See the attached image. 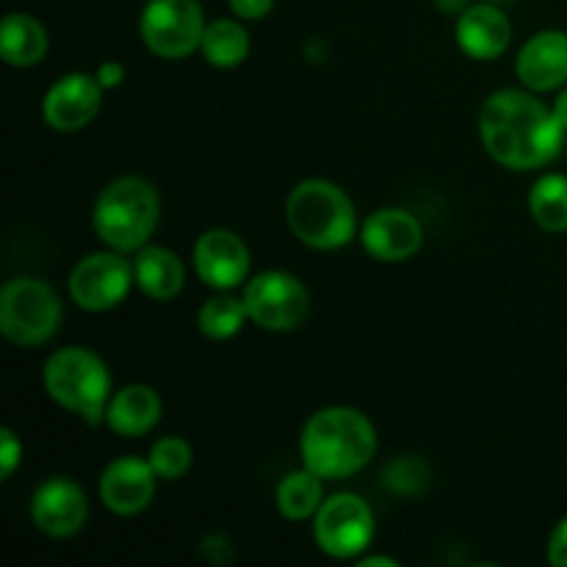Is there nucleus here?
Returning <instances> with one entry per match:
<instances>
[{"mask_svg":"<svg viewBox=\"0 0 567 567\" xmlns=\"http://www.w3.org/2000/svg\"><path fill=\"white\" fill-rule=\"evenodd\" d=\"M192 446L183 437H161L150 449V465L158 474V480L166 482H175L181 476H186V471L192 468Z\"/></svg>","mask_w":567,"mask_h":567,"instance_id":"25","label":"nucleus"},{"mask_svg":"<svg viewBox=\"0 0 567 567\" xmlns=\"http://www.w3.org/2000/svg\"><path fill=\"white\" fill-rule=\"evenodd\" d=\"M496 3H498V0H496Z\"/></svg>","mask_w":567,"mask_h":567,"instance_id":"34","label":"nucleus"},{"mask_svg":"<svg viewBox=\"0 0 567 567\" xmlns=\"http://www.w3.org/2000/svg\"><path fill=\"white\" fill-rule=\"evenodd\" d=\"M457 44L476 61L498 59L509 48L513 22L498 6L476 3L457 14Z\"/></svg>","mask_w":567,"mask_h":567,"instance_id":"16","label":"nucleus"},{"mask_svg":"<svg viewBox=\"0 0 567 567\" xmlns=\"http://www.w3.org/2000/svg\"><path fill=\"white\" fill-rule=\"evenodd\" d=\"M529 210L548 233L567 230V177L543 175L529 194Z\"/></svg>","mask_w":567,"mask_h":567,"instance_id":"23","label":"nucleus"},{"mask_svg":"<svg viewBox=\"0 0 567 567\" xmlns=\"http://www.w3.org/2000/svg\"><path fill=\"white\" fill-rule=\"evenodd\" d=\"M161 396L147 385H127L116 391L109 402L105 424L122 437L147 435L161 421Z\"/></svg>","mask_w":567,"mask_h":567,"instance_id":"18","label":"nucleus"},{"mask_svg":"<svg viewBox=\"0 0 567 567\" xmlns=\"http://www.w3.org/2000/svg\"><path fill=\"white\" fill-rule=\"evenodd\" d=\"M249 319L271 332L297 330L310 313L308 288L288 271H264L244 288Z\"/></svg>","mask_w":567,"mask_h":567,"instance_id":"8","label":"nucleus"},{"mask_svg":"<svg viewBox=\"0 0 567 567\" xmlns=\"http://www.w3.org/2000/svg\"><path fill=\"white\" fill-rule=\"evenodd\" d=\"M205 14L199 0H147L138 20L144 44L161 59H186L203 44Z\"/></svg>","mask_w":567,"mask_h":567,"instance_id":"7","label":"nucleus"},{"mask_svg":"<svg viewBox=\"0 0 567 567\" xmlns=\"http://www.w3.org/2000/svg\"><path fill=\"white\" fill-rule=\"evenodd\" d=\"M155 471L150 460L120 457L100 476V498L116 515H138L155 496Z\"/></svg>","mask_w":567,"mask_h":567,"instance_id":"15","label":"nucleus"},{"mask_svg":"<svg viewBox=\"0 0 567 567\" xmlns=\"http://www.w3.org/2000/svg\"><path fill=\"white\" fill-rule=\"evenodd\" d=\"M22 457V446L17 441V435L11 430H0V476L9 480L11 471L20 465Z\"/></svg>","mask_w":567,"mask_h":567,"instance_id":"27","label":"nucleus"},{"mask_svg":"<svg viewBox=\"0 0 567 567\" xmlns=\"http://www.w3.org/2000/svg\"><path fill=\"white\" fill-rule=\"evenodd\" d=\"M286 221L308 247L338 249L354 236V205L336 183L305 181L288 197Z\"/></svg>","mask_w":567,"mask_h":567,"instance_id":"5","label":"nucleus"},{"mask_svg":"<svg viewBox=\"0 0 567 567\" xmlns=\"http://www.w3.org/2000/svg\"><path fill=\"white\" fill-rule=\"evenodd\" d=\"M194 269L210 288H236L249 275V249L236 233L208 230L194 244Z\"/></svg>","mask_w":567,"mask_h":567,"instance_id":"14","label":"nucleus"},{"mask_svg":"<svg viewBox=\"0 0 567 567\" xmlns=\"http://www.w3.org/2000/svg\"><path fill=\"white\" fill-rule=\"evenodd\" d=\"M316 543L336 559H352L374 540V513L354 493H336L316 513Z\"/></svg>","mask_w":567,"mask_h":567,"instance_id":"9","label":"nucleus"},{"mask_svg":"<svg viewBox=\"0 0 567 567\" xmlns=\"http://www.w3.org/2000/svg\"><path fill=\"white\" fill-rule=\"evenodd\" d=\"M388 487H393L396 493H419L426 482V468L424 463L413 457L396 460L391 468L385 471Z\"/></svg>","mask_w":567,"mask_h":567,"instance_id":"26","label":"nucleus"},{"mask_svg":"<svg viewBox=\"0 0 567 567\" xmlns=\"http://www.w3.org/2000/svg\"><path fill=\"white\" fill-rule=\"evenodd\" d=\"M199 50L208 64L219 66V70H233V66L244 64V59L249 55V33L241 22L216 20L205 28Z\"/></svg>","mask_w":567,"mask_h":567,"instance_id":"22","label":"nucleus"},{"mask_svg":"<svg viewBox=\"0 0 567 567\" xmlns=\"http://www.w3.org/2000/svg\"><path fill=\"white\" fill-rule=\"evenodd\" d=\"M0 53L11 66H33L48 53V31L31 14H9L0 25Z\"/></svg>","mask_w":567,"mask_h":567,"instance_id":"20","label":"nucleus"},{"mask_svg":"<svg viewBox=\"0 0 567 567\" xmlns=\"http://www.w3.org/2000/svg\"><path fill=\"white\" fill-rule=\"evenodd\" d=\"M275 6V0H230L233 14L241 17V20H260L266 17Z\"/></svg>","mask_w":567,"mask_h":567,"instance_id":"28","label":"nucleus"},{"mask_svg":"<svg viewBox=\"0 0 567 567\" xmlns=\"http://www.w3.org/2000/svg\"><path fill=\"white\" fill-rule=\"evenodd\" d=\"M435 6L441 11H446V14H463L471 6V0H435Z\"/></svg>","mask_w":567,"mask_h":567,"instance_id":"31","label":"nucleus"},{"mask_svg":"<svg viewBox=\"0 0 567 567\" xmlns=\"http://www.w3.org/2000/svg\"><path fill=\"white\" fill-rule=\"evenodd\" d=\"M136 271L122 252H94L83 258L70 275V297L89 313H103L120 305L131 291Z\"/></svg>","mask_w":567,"mask_h":567,"instance_id":"10","label":"nucleus"},{"mask_svg":"<svg viewBox=\"0 0 567 567\" xmlns=\"http://www.w3.org/2000/svg\"><path fill=\"white\" fill-rule=\"evenodd\" d=\"M44 391L70 413L89 424L105 421L111 402V377L103 360L81 347H66L50 354L44 363Z\"/></svg>","mask_w":567,"mask_h":567,"instance_id":"4","label":"nucleus"},{"mask_svg":"<svg viewBox=\"0 0 567 567\" xmlns=\"http://www.w3.org/2000/svg\"><path fill=\"white\" fill-rule=\"evenodd\" d=\"M31 518L48 537H72L89 518V502L72 480L55 476L37 487L31 502Z\"/></svg>","mask_w":567,"mask_h":567,"instance_id":"12","label":"nucleus"},{"mask_svg":"<svg viewBox=\"0 0 567 567\" xmlns=\"http://www.w3.org/2000/svg\"><path fill=\"white\" fill-rule=\"evenodd\" d=\"M363 247L371 258L399 264L413 258L424 244V227L410 210L382 208L371 214L363 225Z\"/></svg>","mask_w":567,"mask_h":567,"instance_id":"13","label":"nucleus"},{"mask_svg":"<svg viewBox=\"0 0 567 567\" xmlns=\"http://www.w3.org/2000/svg\"><path fill=\"white\" fill-rule=\"evenodd\" d=\"M299 452L305 468L324 480H343L371 463L377 454V430L360 410L324 408L305 424Z\"/></svg>","mask_w":567,"mask_h":567,"instance_id":"2","label":"nucleus"},{"mask_svg":"<svg viewBox=\"0 0 567 567\" xmlns=\"http://www.w3.org/2000/svg\"><path fill=\"white\" fill-rule=\"evenodd\" d=\"M554 114H557V120L563 122L565 131H567V89L563 94L557 97V103H554Z\"/></svg>","mask_w":567,"mask_h":567,"instance_id":"32","label":"nucleus"},{"mask_svg":"<svg viewBox=\"0 0 567 567\" xmlns=\"http://www.w3.org/2000/svg\"><path fill=\"white\" fill-rule=\"evenodd\" d=\"M244 319H249L244 299L214 297L199 308L197 324L203 336H208L210 341H227V338H233L241 330Z\"/></svg>","mask_w":567,"mask_h":567,"instance_id":"24","label":"nucleus"},{"mask_svg":"<svg viewBox=\"0 0 567 567\" xmlns=\"http://www.w3.org/2000/svg\"><path fill=\"white\" fill-rule=\"evenodd\" d=\"M100 103H103V86L97 78L70 72L48 89L42 100V116L53 131L72 133L86 127L97 116Z\"/></svg>","mask_w":567,"mask_h":567,"instance_id":"11","label":"nucleus"},{"mask_svg":"<svg viewBox=\"0 0 567 567\" xmlns=\"http://www.w3.org/2000/svg\"><path fill=\"white\" fill-rule=\"evenodd\" d=\"M61 299L39 277H14L0 291V332L17 347H39L59 330Z\"/></svg>","mask_w":567,"mask_h":567,"instance_id":"6","label":"nucleus"},{"mask_svg":"<svg viewBox=\"0 0 567 567\" xmlns=\"http://www.w3.org/2000/svg\"><path fill=\"white\" fill-rule=\"evenodd\" d=\"M565 133L554 109L529 92L502 89L482 105V144L509 169H537L551 164L563 150Z\"/></svg>","mask_w":567,"mask_h":567,"instance_id":"1","label":"nucleus"},{"mask_svg":"<svg viewBox=\"0 0 567 567\" xmlns=\"http://www.w3.org/2000/svg\"><path fill=\"white\" fill-rule=\"evenodd\" d=\"M321 482H324V476L310 468L288 474L277 487V509L282 513V518L308 520L310 515L319 513V507L324 504V485Z\"/></svg>","mask_w":567,"mask_h":567,"instance_id":"21","label":"nucleus"},{"mask_svg":"<svg viewBox=\"0 0 567 567\" xmlns=\"http://www.w3.org/2000/svg\"><path fill=\"white\" fill-rule=\"evenodd\" d=\"M158 192L144 177H116L94 203V233L116 252H133L150 241L158 227Z\"/></svg>","mask_w":567,"mask_h":567,"instance_id":"3","label":"nucleus"},{"mask_svg":"<svg viewBox=\"0 0 567 567\" xmlns=\"http://www.w3.org/2000/svg\"><path fill=\"white\" fill-rule=\"evenodd\" d=\"M548 563L554 567H567V518L551 532V540H548Z\"/></svg>","mask_w":567,"mask_h":567,"instance_id":"29","label":"nucleus"},{"mask_svg":"<svg viewBox=\"0 0 567 567\" xmlns=\"http://www.w3.org/2000/svg\"><path fill=\"white\" fill-rule=\"evenodd\" d=\"M363 567H371V565H385V567H396L399 563L396 559H388V557H369V559H363V563H360Z\"/></svg>","mask_w":567,"mask_h":567,"instance_id":"33","label":"nucleus"},{"mask_svg":"<svg viewBox=\"0 0 567 567\" xmlns=\"http://www.w3.org/2000/svg\"><path fill=\"white\" fill-rule=\"evenodd\" d=\"M133 271H136V282L150 299H166L177 297L186 280V269H183L181 258L166 247H142L136 260H133Z\"/></svg>","mask_w":567,"mask_h":567,"instance_id":"19","label":"nucleus"},{"mask_svg":"<svg viewBox=\"0 0 567 567\" xmlns=\"http://www.w3.org/2000/svg\"><path fill=\"white\" fill-rule=\"evenodd\" d=\"M520 83L532 92H551L567 81V33L540 31L518 53Z\"/></svg>","mask_w":567,"mask_h":567,"instance_id":"17","label":"nucleus"},{"mask_svg":"<svg viewBox=\"0 0 567 567\" xmlns=\"http://www.w3.org/2000/svg\"><path fill=\"white\" fill-rule=\"evenodd\" d=\"M94 78H97L103 89H114L125 81V66H122L120 61H105V64H100L97 75Z\"/></svg>","mask_w":567,"mask_h":567,"instance_id":"30","label":"nucleus"}]
</instances>
